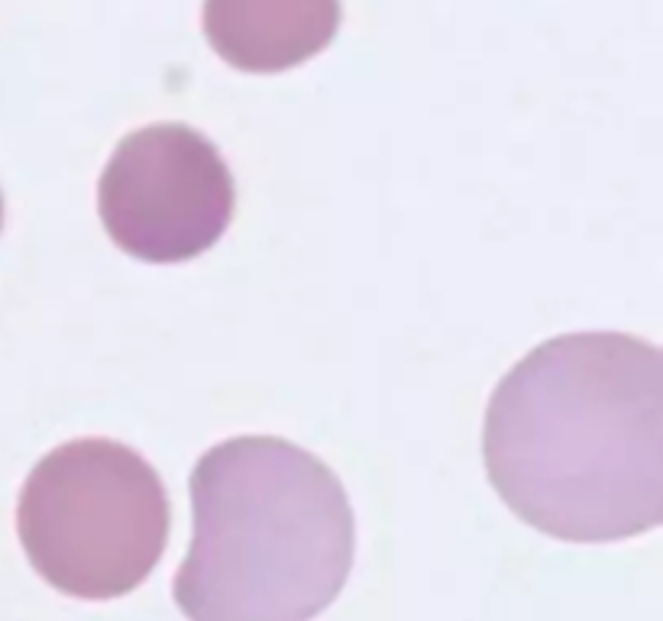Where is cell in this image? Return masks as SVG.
Returning <instances> with one entry per match:
<instances>
[{
	"instance_id": "6da1fadb",
	"label": "cell",
	"mask_w": 663,
	"mask_h": 621,
	"mask_svg": "<svg viewBox=\"0 0 663 621\" xmlns=\"http://www.w3.org/2000/svg\"><path fill=\"white\" fill-rule=\"evenodd\" d=\"M486 466L502 502L570 544L663 521V353L625 334L547 340L499 382Z\"/></svg>"
},
{
	"instance_id": "8992f818",
	"label": "cell",
	"mask_w": 663,
	"mask_h": 621,
	"mask_svg": "<svg viewBox=\"0 0 663 621\" xmlns=\"http://www.w3.org/2000/svg\"><path fill=\"white\" fill-rule=\"evenodd\" d=\"M0 227H4V198H0Z\"/></svg>"
},
{
	"instance_id": "3957f363",
	"label": "cell",
	"mask_w": 663,
	"mask_h": 621,
	"mask_svg": "<svg viewBox=\"0 0 663 621\" xmlns=\"http://www.w3.org/2000/svg\"><path fill=\"white\" fill-rule=\"evenodd\" d=\"M17 531L52 589L107 602L156 570L169 541V499L136 450L114 440H72L33 466Z\"/></svg>"
},
{
	"instance_id": "277c9868",
	"label": "cell",
	"mask_w": 663,
	"mask_h": 621,
	"mask_svg": "<svg viewBox=\"0 0 663 621\" xmlns=\"http://www.w3.org/2000/svg\"><path fill=\"white\" fill-rule=\"evenodd\" d=\"M230 217V169L217 146L185 123L130 133L104 169L101 220L133 259H195L224 237Z\"/></svg>"
},
{
	"instance_id": "5b68a950",
	"label": "cell",
	"mask_w": 663,
	"mask_h": 621,
	"mask_svg": "<svg viewBox=\"0 0 663 621\" xmlns=\"http://www.w3.org/2000/svg\"><path fill=\"white\" fill-rule=\"evenodd\" d=\"M340 0H204L214 52L243 72H285L334 39Z\"/></svg>"
},
{
	"instance_id": "7a4b0ae2",
	"label": "cell",
	"mask_w": 663,
	"mask_h": 621,
	"mask_svg": "<svg viewBox=\"0 0 663 621\" xmlns=\"http://www.w3.org/2000/svg\"><path fill=\"white\" fill-rule=\"evenodd\" d=\"M195 537L175 576L188 621H311L347 586L353 512L340 479L279 437H233L191 473Z\"/></svg>"
}]
</instances>
